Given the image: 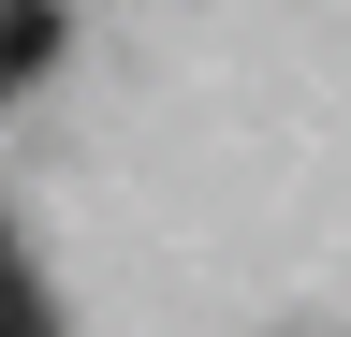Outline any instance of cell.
<instances>
[{
  "label": "cell",
  "mask_w": 351,
  "mask_h": 337,
  "mask_svg": "<svg viewBox=\"0 0 351 337\" xmlns=\"http://www.w3.org/2000/svg\"><path fill=\"white\" fill-rule=\"evenodd\" d=\"M59 30H73L59 0H0V89H29V73L59 59Z\"/></svg>",
  "instance_id": "cell-1"
},
{
  "label": "cell",
  "mask_w": 351,
  "mask_h": 337,
  "mask_svg": "<svg viewBox=\"0 0 351 337\" xmlns=\"http://www.w3.org/2000/svg\"><path fill=\"white\" fill-rule=\"evenodd\" d=\"M0 337H59V293L29 279V249H15V220H0Z\"/></svg>",
  "instance_id": "cell-2"
}]
</instances>
